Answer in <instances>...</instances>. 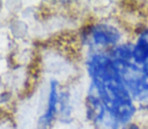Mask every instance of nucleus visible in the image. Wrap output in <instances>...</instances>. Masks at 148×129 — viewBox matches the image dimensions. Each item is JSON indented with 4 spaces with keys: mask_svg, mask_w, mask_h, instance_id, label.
Wrapping results in <instances>:
<instances>
[{
    "mask_svg": "<svg viewBox=\"0 0 148 129\" xmlns=\"http://www.w3.org/2000/svg\"><path fill=\"white\" fill-rule=\"evenodd\" d=\"M89 43L96 47L112 49L117 47L121 39V32L115 26L108 23H97L90 27L88 32Z\"/></svg>",
    "mask_w": 148,
    "mask_h": 129,
    "instance_id": "nucleus-3",
    "label": "nucleus"
},
{
    "mask_svg": "<svg viewBox=\"0 0 148 129\" xmlns=\"http://www.w3.org/2000/svg\"><path fill=\"white\" fill-rule=\"evenodd\" d=\"M59 103V95H58V84L57 82L51 83V93L49 98V105L47 110L45 111V115L41 117L40 122L45 125V127H47L49 124L53 122L56 114H57V106Z\"/></svg>",
    "mask_w": 148,
    "mask_h": 129,
    "instance_id": "nucleus-4",
    "label": "nucleus"
},
{
    "mask_svg": "<svg viewBox=\"0 0 148 129\" xmlns=\"http://www.w3.org/2000/svg\"><path fill=\"white\" fill-rule=\"evenodd\" d=\"M113 62V61H112ZM120 79L133 100L148 99V69L135 59L126 62H113Z\"/></svg>",
    "mask_w": 148,
    "mask_h": 129,
    "instance_id": "nucleus-2",
    "label": "nucleus"
},
{
    "mask_svg": "<svg viewBox=\"0 0 148 129\" xmlns=\"http://www.w3.org/2000/svg\"><path fill=\"white\" fill-rule=\"evenodd\" d=\"M92 84L96 87L102 102L110 116L119 125L125 126L131 121L136 108L134 100L106 53H95L87 62Z\"/></svg>",
    "mask_w": 148,
    "mask_h": 129,
    "instance_id": "nucleus-1",
    "label": "nucleus"
}]
</instances>
